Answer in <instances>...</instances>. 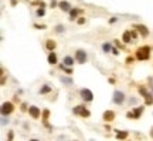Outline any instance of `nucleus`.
<instances>
[{
    "label": "nucleus",
    "instance_id": "obj_32",
    "mask_svg": "<svg viewBox=\"0 0 153 141\" xmlns=\"http://www.w3.org/2000/svg\"><path fill=\"white\" fill-rule=\"evenodd\" d=\"M9 140H13V133H12V131L9 133Z\"/></svg>",
    "mask_w": 153,
    "mask_h": 141
},
{
    "label": "nucleus",
    "instance_id": "obj_10",
    "mask_svg": "<svg viewBox=\"0 0 153 141\" xmlns=\"http://www.w3.org/2000/svg\"><path fill=\"white\" fill-rule=\"evenodd\" d=\"M102 117H103L105 121H112V120H115V113H114L112 110H106Z\"/></svg>",
    "mask_w": 153,
    "mask_h": 141
},
{
    "label": "nucleus",
    "instance_id": "obj_21",
    "mask_svg": "<svg viewBox=\"0 0 153 141\" xmlns=\"http://www.w3.org/2000/svg\"><path fill=\"white\" fill-rule=\"evenodd\" d=\"M48 116H50V111H48V110H44V111H43V121H44V124H46V125H47Z\"/></svg>",
    "mask_w": 153,
    "mask_h": 141
},
{
    "label": "nucleus",
    "instance_id": "obj_6",
    "mask_svg": "<svg viewBox=\"0 0 153 141\" xmlns=\"http://www.w3.org/2000/svg\"><path fill=\"white\" fill-rule=\"evenodd\" d=\"M139 93L145 97V101H146V104L148 106H150V104H153V97H152V94L146 90L145 87H139Z\"/></svg>",
    "mask_w": 153,
    "mask_h": 141
},
{
    "label": "nucleus",
    "instance_id": "obj_26",
    "mask_svg": "<svg viewBox=\"0 0 153 141\" xmlns=\"http://www.w3.org/2000/svg\"><path fill=\"white\" fill-rule=\"evenodd\" d=\"M84 23H85V19H84V17L78 19V24H84Z\"/></svg>",
    "mask_w": 153,
    "mask_h": 141
},
{
    "label": "nucleus",
    "instance_id": "obj_11",
    "mask_svg": "<svg viewBox=\"0 0 153 141\" xmlns=\"http://www.w3.org/2000/svg\"><path fill=\"white\" fill-rule=\"evenodd\" d=\"M136 29H137V32H139L140 34L143 36V37H146V36L149 34V30H148V27H146V26H143V24H137V26H136Z\"/></svg>",
    "mask_w": 153,
    "mask_h": 141
},
{
    "label": "nucleus",
    "instance_id": "obj_9",
    "mask_svg": "<svg viewBox=\"0 0 153 141\" xmlns=\"http://www.w3.org/2000/svg\"><path fill=\"white\" fill-rule=\"evenodd\" d=\"M29 113H30V116L33 117V118H38L40 117V114H41V111H40V108L38 107H35V106H31L30 108H29Z\"/></svg>",
    "mask_w": 153,
    "mask_h": 141
},
{
    "label": "nucleus",
    "instance_id": "obj_17",
    "mask_svg": "<svg viewBox=\"0 0 153 141\" xmlns=\"http://www.w3.org/2000/svg\"><path fill=\"white\" fill-rule=\"evenodd\" d=\"M55 41L54 40H47V49L50 50V52H54V49H55Z\"/></svg>",
    "mask_w": 153,
    "mask_h": 141
},
{
    "label": "nucleus",
    "instance_id": "obj_24",
    "mask_svg": "<svg viewBox=\"0 0 153 141\" xmlns=\"http://www.w3.org/2000/svg\"><path fill=\"white\" fill-rule=\"evenodd\" d=\"M55 32H57V33H63V32H64V26L58 24V26L55 27Z\"/></svg>",
    "mask_w": 153,
    "mask_h": 141
},
{
    "label": "nucleus",
    "instance_id": "obj_30",
    "mask_svg": "<svg viewBox=\"0 0 153 141\" xmlns=\"http://www.w3.org/2000/svg\"><path fill=\"white\" fill-rule=\"evenodd\" d=\"M112 53H114V54H116V56H118V54H119L118 49H112Z\"/></svg>",
    "mask_w": 153,
    "mask_h": 141
},
{
    "label": "nucleus",
    "instance_id": "obj_20",
    "mask_svg": "<svg viewBox=\"0 0 153 141\" xmlns=\"http://www.w3.org/2000/svg\"><path fill=\"white\" fill-rule=\"evenodd\" d=\"M102 49H103L105 53H109V52L112 50V46H111L109 43H103V44H102Z\"/></svg>",
    "mask_w": 153,
    "mask_h": 141
},
{
    "label": "nucleus",
    "instance_id": "obj_18",
    "mask_svg": "<svg viewBox=\"0 0 153 141\" xmlns=\"http://www.w3.org/2000/svg\"><path fill=\"white\" fill-rule=\"evenodd\" d=\"M60 80H61V83H64L65 86H72V78H69V77H61Z\"/></svg>",
    "mask_w": 153,
    "mask_h": 141
},
{
    "label": "nucleus",
    "instance_id": "obj_16",
    "mask_svg": "<svg viewBox=\"0 0 153 141\" xmlns=\"http://www.w3.org/2000/svg\"><path fill=\"white\" fill-rule=\"evenodd\" d=\"M128 135H129L128 131H118L116 133V138L118 140H125V138H128Z\"/></svg>",
    "mask_w": 153,
    "mask_h": 141
},
{
    "label": "nucleus",
    "instance_id": "obj_34",
    "mask_svg": "<svg viewBox=\"0 0 153 141\" xmlns=\"http://www.w3.org/2000/svg\"><path fill=\"white\" fill-rule=\"evenodd\" d=\"M152 137H153V128H152Z\"/></svg>",
    "mask_w": 153,
    "mask_h": 141
},
{
    "label": "nucleus",
    "instance_id": "obj_5",
    "mask_svg": "<svg viewBox=\"0 0 153 141\" xmlns=\"http://www.w3.org/2000/svg\"><path fill=\"white\" fill-rule=\"evenodd\" d=\"M13 111H14V106H13V103L6 101V103H3V104H1V116H9V114H12Z\"/></svg>",
    "mask_w": 153,
    "mask_h": 141
},
{
    "label": "nucleus",
    "instance_id": "obj_15",
    "mask_svg": "<svg viewBox=\"0 0 153 141\" xmlns=\"http://www.w3.org/2000/svg\"><path fill=\"white\" fill-rule=\"evenodd\" d=\"M47 60H48V63H50V64H57V54L54 53V52H50Z\"/></svg>",
    "mask_w": 153,
    "mask_h": 141
},
{
    "label": "nucleus",
    "instance_id": "obj_27",
    "mask_svg": "<svg viewBox=\"0 0 153 141\" xmlns=\"http://www.w3.org/2000/svg\"><path fill=\"white\" fill-rule=\"evenodd\" d=\"M51 7H57V1L55 0H51Z\"/></svg>",
    "mask_w": 153,
    "mask_h": 141
},
{
    "label": "nucleus",
    "instance_id": "obj_25",
    "mask_svg": "<svg viewBox=\"0 0 153 141\" xmlns=\"http://www.w3.org/2000/svg\"><path fill=\"white\" fill-rule=\"evenodd\" d=\"M34 27H35V29H41V30L46 29V26H40V24H34Z\"/></svg>",
    "mask_w": 153,
    "mask_h": 141
},
{
    "label": "nucleus",
    "instance_id": "obj_22",
    "mask_svg": "<svg viewBox=\"0 0 153 141\" xmlns=\"http://www.w3.org/2000/svg\"><path fill=\"white\" fill-rule=\"evenodd\" d=\"M50 91H51V87H50V86H47V84H46V86H43L41 90H40V93H41V94H47V93H50Z\"/></svg>",
    "mask_w": 153,
    "mask_h": 141
},
{
    "label": "nucleus",
    "instance_id": "obj_29",
    "mask_svg": "<svg viewBox=\"0 0 153 141\" xmlns=\"http://www.w3.org/2000/svg\"><path fill=\"white\" fill-rule=\"evenodd\" d=\"M126 61H128V63H133V57H128Z\"/></svg>",
    "mask_w": 153,
    "mask_h": 141
},
{
    "label": "nucleus",
    "instance_id": "obj_28",
    "mask_svg": "<svg viewBox=\"0 0 153 141\" xmlns=\"http://www.w3.org/2000/svg\"><path fill=\"white\" fill-rule=\"evenodd\" d=\"M26 110H27V106L23 103V104H21V111H26Z\"/></svg>",
    "mask_w": 153,
    "mask_h": 141
},
{
    "label": "nucleus",
    "instance_id": "obj_14",
    "mask_svg": "<svg viewBox=\"0 0 153 141\" xmlns=\"http://www.w3.org/2000/svg\"><path fill=\"white\" fill-rule=\"evenodd\" d=\"M80 12H81V10H78V9H71V10H69V20H75V19L78 17Z\"/></svg>",
    "mask_w": 153,
    "mask_h": 141
},
{
    "label": "nucleus",
    "instance_id": "obj_33",
    "mask_svg": "<svg viewBox=\"0 0 153 141\" xmlns=\"http://www.w3.org/2000/svg\"><path fill=\"white\" fill-rule=\"evenodd\" d=\"M10 1H12V4H13V6H16V0H10Z\"/></svg>",
    "mask_w": 153,
    "mask_h": 141
},
{
    "label": "nucleus",
    "instance_id": "obj_3",
    "mask_svg": "<svg viewBox=\"0 0 153 141\" xmlns=\"http://www.w3.org/2000/svg\"><path fill=\"white\" fill-rule=\"evenodd\" d=\"M145 111V107L143 106H139V107H136V108H133V111H129L128 114H126V117L128 118H139L140 116H142V113Z\"/></svg>",
    "mask_w": 153,
    "mask_h": 141
},
{
    "label": "nucleus",
    "instance_id": "obj_19",
    "mask_svg": "<svg viewBox=\"0 0 153 141\" xmlns=\"http://www.w3.org/2000/svg\"><path fill=\"white\" fill-rule=\"evenodd\" d=\"M64 64H65V66H72V64H74V58L69 57V56H65V57H64Z\"/></svg>",
    "mask_w": 153,
    "mask_h": 141
},
{
    "label": "nucleus",
    "instance_id": "obj_31",
    "mask_svg": "<svg viewBox=\"0 0 153 141\" xmlns=\"http://www.w3.org/2000/svg\"><path fill=\"white\" fill-rule=\"evenodd\" d=\"M132 37H133V39H136V37H137V33H136V32H133V30H132Z\"/></svg>",
    "mask_w": 153,
    "mask_h": 141
},
{
    "label": "nucleus",
    "instance_id": "obj_1",
    "mask_svg": "<svg viewBox=\"0 0 153 141\" xmlns=\"http://www.w3.org/2000/svg\"><path fill=\"white\" fill-rule=\"evenodd\" d=\"M136 57L139 60H149V57H150V47H148V46L139 47L137 52H136Z\"/></svg>",
    "mask_w": 153,
    "mask_h": 141
},
{
    "label": "nucleus",
    "instance_id": "obj_4",
    "mask_svg": "<svg viewBox=\"0 0 153 141\" xmlns=\"http://www.w3.org/2000/svg\"><path fill=\"white\" fill-rule=\"evenodd\" d=\"M80 96H81V98L86 101V103H89V101H92L94 100V94H92V91L89 90V88H82L81 91H80Z\"/></svg>",
    "mask_w": 153,
    "mask_h": 141
},
{
    "label": "nucleus",
    "instance_id": "obj_23",
    "mask_svg": "<svg viewBox=\"0 0 153 141\" xmlns=\"http://www.w3.org/2000/svg\"><path fill=\"white\" fill-rule=\"evenodd\" d=\"M44 14H46V10H44V7H43V6H41L40 9H37V16H38V17H43Z\"/></svg>",
    "mask_w": 153,
    "mask_h": 141
},
{
    "label": "nucleus",
    "instance_id": "obj_2",
    "mask_svg": "<svg viewBox=\"0 0 153 141\" xmlns=\"http://www.w3.org/2000/svg\"><path fill=\"white\" fill-rule=\"evenodd\" d=\"M72 113L74 114H77V116H81V117H89L91 116V113H89V110H86L84 106H75L72 108Z\"/></svg>",
    "mask_w": 153,
    "mask_h": 141
},
{
    "label": "nucleus",
    "instance_id": "obj_12",
    "mask_svg": "<svg viewBox=\"0 0 153 141\" xmlns=\"http://www.w3.org/2000/svg\"><path fill=\"white\" fill-rule=\"evenodd\" d=\"M132 32H129V30H126L125 33H123V36H122V40L125 41V43H131L132 41Z\"/></svg>",
    "mask_w": 153,
    "mask_h": 141
},
{
    "label": "nucleus",
    "instance_id": "obj_7",
    "mask_svg": "<svg viewBox=\"0 0 153 141\" xmlns=\"http://www.w3.org/2000/svg\"><path fill=\"white\" fill-rule=\"evenodd\" d=\"M112 101H114L115 104L120 106V104H122V103L125 101V94H123L122 91H119V90L114 91V97H112Z\"/></svg>",
    "mask_w": 153,
    "mask_h": 141
},
{
    "label": "nucleus",
    "instance_id": "obj_13",
    "mask_svg": "<svg viewBox=\"0 0 153 141\" xmlns=\"http://www.w3.org/2000/svg\"><path fill=\"white\" fill-rule=\"evenodd\" d=\"M58 6H60V9H61L63 12H69V10H71V4H69L68 1H60Z\"/></svg>",
    "mask_w": 153,
    "mask_h": 141
},
{
    "label": "nucleus",
    "instance_id": "obj_8",
    "mask_svg": "<svg viewBox=\"0 0 153 141\" xmlns=\"http://www.w3.org/2000/svg\"><path fill=\"white\" fill-rule=\"evenodd\" d=\"M75 60H77L80 64L86 63V52H84V50H77V52H75Z\"/></svg>",
    "mask_w": 153,
    "mask_h": 141
}]
</instances>
